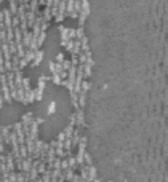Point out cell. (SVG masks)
Wrapping results in <instances>:
<instances>
[{
    "instance_id": "cell-1",
    "label": "cell",
    "mask_w": 168,
    "mask_h": 182,
    "mask_svg": "<svg viewBox=\"0 0 168 182\" xmlns=\"http://www.w3.org/2000/svg\"><path fill=\"white\" fill-rule=\"evenodd\" d=\"M54 109H56V104H54V102H50V104H48V114H53Z\"/></svg>"
}]
</instances>
